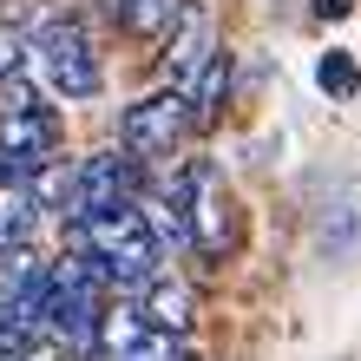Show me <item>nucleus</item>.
Listing matches in <instances>:
<instances>
[{
	"label": "nucleus",
	"instance_id": "nucleus-4",
	"mask_svg": "<svg viewBox=\"0 0 361 361\" xmlns=\"http://www.w3.org/2000/svg\"><path fill=\"white\" fill-rule=\"evenodd\" d=\"M171 190H178V210H184V243L197 250L204 263H224L230 243H237V210H230V190L217 178V164L190 158Z\"/></svg>",
	"mask_w": 361,
	"mask_h": 361
},
{
	"label": "nucleus",
	"instance_id": "nucleus-11",
	"mask_svg": "<svg viewBox=\"0 0 361 361\" xmlns=\"http://www.w3.org/2000/svg\"><path fill=\"white\" fill-rule=\"evenodd\" d=\"M33 224H39L33 184H7V190H0V257H20V250H27Z\"/></svg>",
	"mask_w": 361,
	"mask_h": 361
},
{
	"label": "nucleus",
	"instance_id": "nucleus-16",
	"mask_svg": "<svg viewBox=\"0 0 361 361\" xmlns=\"http://www.w3.org/2000/svg\"><path fill=\"white\" fill-rule=\"evenodd\" d=\"M178 361H197V355H178Z\"/></svg>",
	"mask_w": 361,
	"mask_h": 361
},
{
	"label": "nucleus",
	"instance_id": "nucleus-1",
	"mask_svg": "<svg viewBox=\"0 0 361 361\" xmlns=\"http://www.w3.org/2000/svg\"><path fill=\"white\" fill-rule=\"evenodd\" d=\"M73 250L105 289H145L158 276V257H164L145 197L118 204V210H99V217H79L73 224Z\"/></svg>",
	"mask_w": 361,
	"mask_h": 361
},
{
	"label": "nucleus",
	"instance_id": "nucleus-7",
	"mask_svg": "<svg viewBox=\"0 0 361 361\" xmlns=\"http://www.w3.org/2000/svg\"><path fill=\"white\" fill-rule=\"evenodd\" d=\"M138 197V164L125 152H99V158H79L66 171V197H59V217L79 224V217H99V210H118Z\"/></svg>",
	"mask_w": 361,
	"mask_h": 361
},
{
	"label": "nucleus",
	"instance_id": "nucleus-3",
	"mask_svg": "<svg viewBox=\"0 0 361 361\" xmlns=\"http://www.w3.org/2000/svg\"><path fill=\"white\" fill-rule=\"evenodd\" d=\"M0 158H7L27 184L59 164V112L20 73L0 79Z\"/></svg>",
	"mask_w": 361,
	"mask_h": 361
},
{
	"label": "nucleus",
	"instance_id": "nucleus-14",
	"mask_svg": "<svg viewBox=\"0 0 361 361\" xmlns=\"http://www.w3.org/2000/svg\"><path fill=\"white\" fill-rule=\"evenodd\" d=\"M13 361H66V355H59V348L47 342V335H39V342H27V348H20Z\"/></svg>",
	"mask_w": 361,
	"mask_h": 361
},
{
	"label": "nucleus",
	"instance_id": "nucleus-2",
	"mask_svg": "<svg viewBox=\"0 0 361 361\" xmlns=\"http://www.w3.org/2000/svg\"><path fill=\"white\" fill-rule=\"evenodd\" d=\"M99 322H105V283L79 263H47V302H39V335L59 355H92L99 348Z\"/></svg>",
	"mask_w": 361,
	"mask_h": 361
},
{
	"label": "nucleus",
	"instance_id": "nucleus-5",
	"mask_svg": "<svg viewBox=\"0 0 361 361\" xmlns=\"http://www.w3.org/2000/svg\"><path fill=\"white\" fill-rule=\"evenodd\" d=\"M33 66L47 79V92H59V99H99V86H105L99 53L79 20H47L33 33Z\"/></svg>",
	"mask_w": 361,
	"mask_h": 361
},
{
	"label": "nucleus",
	"instance_id": "nucleus-12",
	"mask_svg": "<svg viewBox=\"0 0 361 361\" xmlns=\"http://www.w3.org/2000/svg\"><path fill=\"white\" fill-rule=\"evenodd\" d=\"M315 86H322L329 99H355V92H361V66H355V53L329 47L322 59H315Z\"/></svg>",
	"mask_w": 361,
	"mask_h": 361
},
{
	"label": "nucleus",
	"instance_id": "nucleus-13",
	"mask_svg": "<svg viewBox=\"0 0 361 361\" xmlns=\"http://www.w3.org/2000/svg\"><path fill=\"white\" fill-rule=\"evenodd\" d=\"M171 13H178V0H112V20H118V27H132V33H152Z\"/></svg>",
	"mask_w": 361,
	"mask_h": 361
},
{
	"label": "nucleus",
	"instance_id": "nucleus-15",
	"mask_svg": "<svg viewBox=\"0 0 361 361\" xmlns=\"http://www.w3.org/2000/svg\"><path fill=\"white\" fill-rule=\"evenodd\" d=\"M315 13H322V20H348L355 0H315Z\"/></svg>",
	"mask_w": 361,
	"mask_h": 361
},
{
	"label": "nucleus",
	"instance_id": "nucleus-17",
	"mask_svg": "<svg viewBox=\"0 0 361 361\" xmlns=\"http://www.w3.org/2000/svg\"><path fill=\"white\" fill-rule=\"evenodd\" d=\"M0 361H7V355H0Z\"/></svg>",
	"mask_w": 361,
	"mask_h": 361
},
{
	"label": "nucleus",
	"instance_id": "nucleus-9",
	"mask_svg": "<svg viewBox=\"0 0 361 361\" xmlns=\"http://www.w3.org/2000/svg\"><path fill=\"white\" fill-rule=\"evenodd\" d=\"M224 92H230V53L210 47V59L190 73V86H184V105H190V125H197V132H204V125H217Z\"/></svg>",
	"mask_w": 361,
	"mask_h": 361
},
{
	"label": "nucleus",
	"instance_id": "nucleus-6",
	"mask_svg": "<svg viewBox=\"0 0 361 361\" xmlns=\"http://www.w3.org/2000/svg\"><path fill=\"white\" fill-rule=\"evenodd\" d=\"M184 132H190V105H184L178 86H164V92H145L118 118V152L132 164H152V158H171L184 145Z\"/></svg>",
	"mask_w": 361,
	"mask_h": 361
},
{
	"label": "nucleus",
	"instance_id": "nucleus-10",
	"mask_svg": "<svg viewBox=\"0 0 361 361\" xmlns=\"http://www.w3.org/2000/svg\"><path fill=\"white\" fill-rule=\"evenodd\" d=\"M210 47H217V39H210V13H204V7H184V13H178V33H171V73H178L171 86H178V92L190 86V73L210 59Z\"/></svg>",
	"mask_w": 361,
	"mask_h": 361
},
{
	"label": "nucleus",
	"instance_id": "nucleus-8",
	"mask_svg": "<svg viewBox=\"0 0 361 361\" xmlns=\"http://www.w3.org/2000/svg\"><path fill=\"white\" fill-rule=\"evenodd\" d=\"M190 309H197V295H190V283L184 276H171V269H158L152 283H145V302H138V322L145 329H158V335H178L190 329Z\"/></svg>",
	"mask_w": 361,
	"mask_h": 361
}]
</instances>
